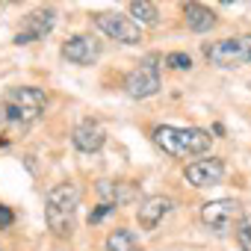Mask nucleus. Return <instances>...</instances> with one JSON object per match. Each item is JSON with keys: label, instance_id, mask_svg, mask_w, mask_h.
Instances as JSON below:
<instances>
[{"label": "nucleus", "instance_id": "obj_2", "mask_svg": "<svg viewBox=\"0 0 251 251\" xmlns=\"http://www.w3.org/2000/svg\"><path fill=\"white\" fill-rule=\"evenodd\" d=\"M151 139L163 154H169L175 160L201 157L213 145L210 130H204V127H175V124H160V127H154Z\"/></svg>", "mask_w": 251, "mask_h": 251}, {"label": "nucleus", "instance_id": "obj_20", "mask_svg": "<svg viewBox=\"0 0 251 251\" xmlns=\"http://www.w3.org/2000/svg\"><path fill=\"white\" fill-rule=\"evenodd\" d=\"M0 251H3V248H0Z\"/></svg>", "mask_w": 251, "mask_h": 251}, {"label": "nucleus", "instance_id": "obj_3", "mask_svg": "<svg viewBox=\"0 0 251 251\" xmlns=\"http://www.w3.org/2000/svg\"><path fill=\"white\" fill-rule=\"evenodd\" d=\"M77 207H80V186L77 183L65 180V183H56V186L48 189V195H45V222H48L53 236L68 239L74 233Z\"/></svg>", "mask_w": 251, "mask_h": 251}, {"label": "nucleus", "instance_id": "obj_12", "mask_svg": "<svg viewBox=\"0 0 251 251\" xmlns=\"http://www.w3.org/2000/svg\"><path fill=\"white\" fill-rule=\"evenodd\" d=\"M71 142H74V148L80 154H98L103 148V142H106V130L95 118H83L71 133Z\"/></svg>", "mask_w": 251, "mask_h": 251}, {"label": "nucleus", "instance_id": "obj_4", "mask_svg": "<svg viewBox=\"0 0 251 251\" xmlns=\"http://www.w3.org/2000/svg\"><path fill=\"white\" fill-rule=\"evenodd\" d=\"M201 53L210 65L219 68H239L251 65V36H236V39H219V42H204Z\"/></svg>", "mask_w": 251, "mask_h": 251}, {"label": "nucleus", "instance_id": "obj_8", "mask_svg": "<svg viewBox=\"0 0 251 251\" xmlns=\"http://www.w3.org/2000/svg\"><path fill=\"white\" fill-rule=\"evenodd\" d=\"M186 183L195 186V189H207V186H219L225 180V160L219 157H201V160H192L183 172Z\"/></svg>", "mask_w": 251, "mask_h": 251}, {"label": "nucleus", "instance_id": "obj_15", "mask_svg": "<svg viewBox=\"0 0 251 251\" xmlns=\"http://www.w3.org/2000/svg\"><path fill=\"white\" fill-rule=\"evenodd\" d=\"M103 248H106V251H142L139 236H136L133 230H127V227H115V230H109Z\"/></svg>", "mask_w": 251, "mask_h": 251}, {"label": "nucleus", "instance_id": "obj_14", "mask_svg": "<svg viewBox=\"0 0 251 251\" xmlns=\"http://www.w3.org/2000/svg\"><path fill=\"white\" fill-rule=\"evenodd\" d=\"M127 12H130V21L139 30L160 24V9H157V3H148V0H133V3H127Z\"/></svg>", "mask_w": 251, "mask_h": 251}, {"label": "nucleus", "instance_id": "obj_18", "mask_svg": "<svg viewBox=\"0 0 251 251\" xmlns=\"http://www.w3.org/2000/svg\"><path fill=\"white\" fill-rule=\"evenodd\" d=\"M112 210H115V207H112V204H103V201H100V204H98V210H95V213H92V216H89V225H98V222H100V219H103V216H109V213H112Z\"/></svg>", "mask_w": 251, "mask_h": 251}, {"label": "nucleus", "instance_id": "obj_19", "mask_svg": "<svg viewBox=\"0 0 251 251\" xmlns=\"http://www.w3.org/2000/svg\"><path fill=\"white\" fill-rule=\"evenodd\" d=\"M12 222H15L12 210H9L6 204H0V227H12Z\"/></svg>", "mask_w": 251, "mask_h": 251}, {"label": "nucleus", "instance_id": "obj_16", "mask_svg": "<svg viewBox=\"0 0 251 251\" xmlns=\"http://www.w3.org/2000/svg\"><path fill=\"white\" fill-rule=\"evenodd\" d=\"M233 233H236V242H239V248H242V251H251V216H242Z\"/></svg>", "mask_w": 251, "mask_h": 251}, {"label": "nucleus", "instance_id": "obj_13", "mask_svg": "<svg viewBox=\"0 0 251 251\" xmlns=\"http://www.w3.org/2000/svg\"><path fill=\"white\" fill-rule=\"evenodd\" d=\"M183 18H186V27L192 33H210L219 24L216 12L204 3H183Z\"/></svg>", "mask_w": 251, "mask_h": 251}, {"label": "nucleus", "instance_id": "obj_5", "mask_svg": "<svg viewBox=\"0 0 251 251\" xmlns=\"http://www.w3.org/2000/svg\"><path fill=\"white\" fill-rule=\"evenodd\" d=\"M239 219H242V204L236 198H216L201 204V222L216 236H227L230 230H236Z\"/></svg>", "mask_w": 251, "mask_h": 251}, {"label": "nucleus", "instance_id": "obj_10", "mask_svg": "<svg viewBox=\"0 0 251 251\" xmlns=\"http://www.w3.org/2000/svg\"><path fill=\"white\" fill-rule=\"evenodd\" d=\"M62 59H68L71 65H95L98 56H100V42L92 39V36H71L65 45H62Z\"/></svg>", "mask_w": 251, "mask_h": 251}, {"label": "nucleus", "instance_id": "obj_1", "mask_svg": "<svg viewBox=\"0 0 251 251\" xmlns=\"http://www.w3.org/2000/svg\"><path fill=\"white\" fill-rule=\"evenodd\" d=\"M48 95L39 86H15L0 98V127H30L42 118Z\"/></svg>", "mask_w": 251, "mask_h": 251}, {"label": "nucleus", "instance_id": "obj_17", "mask_svg": "<svg viewBox=\"0 0 251 251\" xmlns=\"http://www.w3.org/2000/svg\"><path fill=\"white\" fill-rule=\"evenodd\" d=\"M166 65H169V68H175V71H189V68H192V56H189V53L175 50V53H166Z\"/></svg>", "mask_w": 251, "mask_h": 251}, {"label": "nucleus", "instance_id": "obj_6", "mask_svg": "<svg viewBox=\"0 0 251 251\" xmlns=\"http://www.w3.org/2000/svg\"><path fill=\"white\" fill-rule=\"evenodd\" d=\"M124 92H127L133 100H145V98H154L160 92V65H157V56L142 59L127 77H124Z\"/></svg>", "mask_w": 251, "mask_h": 251}, {"label": "nucleus", "instance_id": "obj_9", "mask_svg": "<svg viewBox=\"0 0 251 251\" xmlns=\"http://www.w3.org/2000/svg\"><path fill=\"white\" fill-rule=\"evenodd\" d=\"M53 27H56V12H53L50 6L33 9V12L24 18V27L15 33V45H30V42H39V39H45Z\"/></svg>", "mask_w": 251, "mask_h": 251}, {"label": "nucleus", "instance_id": "obj_11", "mask_svg": "<svg viewBox=\"0 0 251 251\" xmlns=\"http://www.w3.org/2000/svg\"><path fill=\"white\" fill-rule=\"evenodd\" d=\"M172 207H175V198H169V195H148V198L136 207V222H139V227H142V230H154V227L172 213Z\"/></svg>", "mask_w": 251, "mask_h": 251}, {"label": "nucleus", "instance_id": "obj_7", "mask_svg": "<svg viewBox=\"0 0 251 251\" xmlns=\"http://www.w3.org/2000/svg\"><path fill=\"white\" fill-rule=\"evenodd\" d=\"M92 21L106 39H112L118 45H139L142 42V30L121 12H95Z\"/></svg>", "mask_w": 251, "mask_h": 251}]
</instances>
